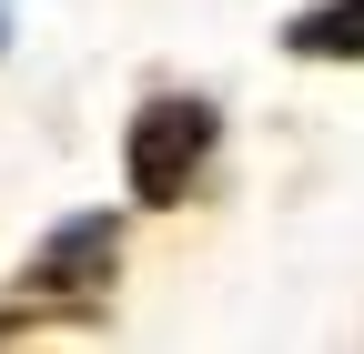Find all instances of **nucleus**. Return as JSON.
Here are the masks:
<instances>
[{"label": "nucleus", "mask_w": 364, "mask_h": 354, "mask_svg": "<svg viewBox=\"0 0 364 354\" xmlns=\"http://www.w3.org/2000/svg\"><path fill=\"white\" fill-rule=\"evenodd\" d=\"M294 51H304V61H364V0L304 11V21H294Z\"/></svg>", "instance_id": "obj_3"}, {"label": "nucleus", "mask_w": 364, "mask_h": 354, "mask_svg": "<svg viewBox=\"0 0 364 354\" xmlns=\"http://www.w3.org/2000/svg\"><path fill=\"white\" fill-rule=\"evenodd\" d=\"M203 152H213V112L203 102H142V122H132V193L142 203H182Z\"/></svg>", "instance_id": "obj_1"}, {"label": "nucleus", "mask_w": 364, "mask_h": 354, "mask_svg": "<svg viewBox=\"0 0 364 354\" xmlns=\"http://www.w3.org/2000/svg\"><path fill=\"white\" fill-rule=\"evenodd\" d=\"M122 274V223L112 213H81V223H61L51 243L31 253V274H21V294H51V304H91Z\"/></svg>", "instance_id": "obj_2"}]
</instances>
